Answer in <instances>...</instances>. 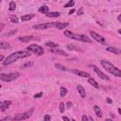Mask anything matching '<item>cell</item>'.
I'll use <instances>...</instances> for the list:
<instances>
[{
	"mask_svg": "<svg viewBox=\"0 0 121 121\" xmlns=\"http://www.w3.org/2000/svg\"><path fill=\"white\" fill-rule=\"evenodd\" d=\"M29 56H30V51H28V50L27 51L14 52V53L10 54L9 56H8L5 60H3V65H9V64L15 62L19 59H24V58H26V57H29Z\"/></svg>",
	"mask_w": 121,
	"mask_h": 121,
	"instance_id": "1",
	"label": "cell"
},
{
	"mask_svg": "<svg viewBox=\"0 0 121 121\" xmlns=\"http://www.w3.org/2000/svg\"><path fill=\"white\" fill-rule=\"evenodd\" d=\"M101 65L103 66L104 69H106V71H108L112 75H113V76H115L117 78H121V70L118 69L113 64H112L110 61L103 60H101Z\"/></svg>",
	"mask_w": 121,
	"mask_h": 121,
	"instance_id": "2",
	"label": "cell"
},
{
	"mask_svg": "<svg viewBox=\"0 0 121 121\" xmlns=\"http://www.w3.org/2000/svg\"><path fill=\"white\" fill-rule=\"evenodd\" d=\"M64 35L70 39L73 40H77V41H80V42H86V43H91V39L88 38L86 35L84 34H78V33H74L70 30H64Z\"/></svg>",
	"mask_w": 121,
	"mask_h": 121,
	"instance_id": "3",
	"label": "cell"
},
{
	"mask_svg": "<svg viewBox=\"0 0 121 121\" xmlns=\"http://www.w3.org/2000/svg\"><path fill=\"white\" fill-rule=\"evenodd\" d=\"M20 76V74L18 72H15V73H10V74H1L0 75V79L2 81H6V82H9V81H12L16 78H18Z\"/></svg>",
	"mask_w": 121,
	"mask_h": 121,
	"instance_id": "4",
	"label": "cell"
},
{
	"mask_svg": "<svg viewBox=\"0 0 121 121\" xmlns=\"http://www.w3.org/2000/svg\"><path fill=\"white\" fill-rule=\"evenodd\" d=\"M26 50H28V51H30L31 53H34L35 55H38V56H42V55H43V53H44L43 47H41L40 45H37V44L28 45V46L26 47Z\"/></svg>",
	"mask_w": 121,
	"mask_h": 121,
	"instance_id": "5",
	"label": "cell"
},
{
	"mask_svg": "<svg viewBox=\"0 0 121 121\" xmlns=\"http://www.w3.org/2000/svg\"><path fill=\"white\" fill-rule=\"evenodd\" d=\"M31 112H32V111H29V112H26L18 113V114H16V115L13 117V119H14V120H25V119H27V118L30 117Z\"/></svg>",
	"mask_w": 121,
	"mask_h": 121,
	"instance_id": "6",
	"label": "cell"
},
{
	"mask_svg": "<svg viewBox=\"0 0 121 121\" xmlns=\"http://www.w3.org/2000/svg\"><path fill=\"white\" fill-rule=\"evenodd\" d=\"M91 68H92V69H93V70L97 74V76H98L100 78L105 79V80H109V77H108V76H106V75H105L101 70H99L95 65H93V64H92V65H91Z\"/></svg>",
	"mask_w": 121,
	"mask_h": 121,
	"instance_id": "7",
	"label": "cell"
},
{
	"mask_svg": "<svg viewBox=\"0 0 121 121\" xmlns=\"http://www.w3.org/2000/svg\"><path fill=\"white\" fill-rule=\"evenodd\" d=\"M90 33H91V36H92V38H93L94 40H95V41L98 42L99 43H105V39H104L101 35L97 34L96 32H95V31H93V30H91Z\"/></svg>",
	"mask_w": 121,
	"mask_h": 121,
	"instance_id": "8",
	"label": "cell"
},
{
	"mask_svg": "<svg viewBox=\"0 0 121 121\" xmlns=\"http://www.w3.org/2000/svg\"><path fill=\"white\" fill-rule=\"evenodd\" d=\"M70 71L72 73L76 74L77 76H79V77H82V78H90V74L87 73V72H84V71H81V70H78V69H72Z\"/></svg>",
	"mask_w": 121,
	"mask_h": 121,
	"instance_id": "9",
	"label": "cell"
},
{
	"mask_svg": "<svg viewBox=\"0 0 121 121\" xmlns=\"http://www.w3.org/2000/svg\"><path fill=\"white\" fill-rule=\"evenodd\" d=\"M53 26V24H46V23H43V24H38V25H34L33 26V28L34 29H44V28H47L49 26Z\"/></svg>",
	"mask_w": 121,
	"mask_h": 121,
	"instance_id": "10",
	"label": "cell"
},
{
	"mask_svg": "<svg viewBox=\"0 0 121 121\" xmlns=\"http://www.w3.org/2000/svg\"><path fill=\"white\" fill-rule=\"evenodd\" d=\"M77 89H78V92L79 95H80L82 98H85V97H86V92H85L84 88H83L81 85H78Z\"/></svg>",
	"mask_w": 121,
	"mask_h": 121,
	"instance_id": "11",
	"label": "cell"
},
{
	"mask_svg": "<svg viewBox=\"0 0 121 121\" xmlns=\"http://www.w3.org/2000/svg\"><path fill=\"white\" fill-rule=\"evenodd\" d=\"M68 23H60V22H57L56 24H55V26H56V27L58 28V29H63V28H65L66 26H68Z\"/></svg>",
	"mask_w": 121,
	"mask_h": 121,
	"instance_id": "12",
	"label": "cell"
},
{
	"mask_svg": "<svg viewBox=\"0 0 121 121\" xmlns=\"http://www.w3.org/2000/svg\"><path fill=\"white\" fill-rule=\"evenodd\" d=\"M94 111H95V113L97 117H102L103 113H102V111L101 109L98 107V106H94Z\"/></svg>",
	"mask_w": 121,
	"mask_h": 121,
	"instance_id": "13",
	"label": "cell"
},
{
	"mask_svg": "<svg viewBox=\"0 0 121 121\" xmlns=\"http://www.w3.org/2000/svg\"><path fill=\"white\" fill-rule=\"evenodd\" d=\"M60 15V12H58V11L47 12V13L45 14V16H47V17H49V18H57V17H59Z\"/></svg>",
	"mask_w": 121,
	"mask_h": 121,
	"instance_id": "14",
	"label": "cell"
},
{
	"mask_svg": "<svg viewBox=\"0 0 121 121\" xmlns=\"http://www.w3.org/2000/svg\"><path fill=\"white\" fill-rule=\"evenodd\" d=\"M88 82H89L92 86H94L95 89H99V85H98V83H97L93 78H88Z\"/></svg>",
	"mask_w": 121,
	"mask_h": 121,
	"instance_id": "15",
	"label": "cell"
},
{
	"mask_svg": "<svg viewBox=\"0 0 121 121\" xmlns=\"http://www.w3.org/2000/svg\"><path fill=\"white\" fill-rule=\"evenodd\" d=\"M19 41L23 42V43H27L29 41H31L33 39V36H24V37H18Z\"/></svg>",
	"mask_w": 121,
	"mask_h": 121,
	"instance_id": "16",
	"label": "cell"
},
{
	"mask_svg": "<svg viewBox=\"0 0 121 121\" xmlns=\"http://www.w3.org/2000/svg\"><path fill=\"white\" fill-rule=\"evenodd\" d=\"M34 15L35 14H33V13H30V14H26V15H23L22 17H21V20L22 21H28V20H30V19H32L33 17H34Z\"/></svg>",
	"mask_w": 121,
	"mask_h": 121,
	"instance_id": "17",
	"label": "cell"
},
{
	"mask_svg": "<svg viewBox=\"0 0 121 121\" xmlns=\"http://www.w3.org/2000/svg\"><path fill=\"white\" fill-rule=\"evenodd\" d=\"M51 51H52L53 53H56V54H59V55L68 56V54H67V53H65L63 50H60V49H56V48H54V49H51Z\"/></svg>",
	"mask_w": 121,
	"mask_h": 121,
	"instance_id": "18",
	"label": "cell"
},
{
	"mask_svg": "<svg viewBox=\"0 0 121 121\" xmlns=\"http://www.w3.org/2000/svg\"><path fill=\"white\" fill-rule=\"evenodd\" d=\"M48 9H49V8H48L47 6H42V7L39 9V11L42 12V13H43V14H46L47 12H49Z\"/></svg>",
	"mask_w": 121,
	"mask_h": 121,
	"instance_id": "19",
	"label": "cell"
},
{
	"mask_svg": "<svg viewBox=\"0 0 121 121\" xmlns=\"http://www.w3.org/2000/svg\"><path fill=\"white\" fill-rule=\"evenodd\" d=\"M9 44L8 43H5V42H1L0 43V49H8L9 48Z\"/></svg>",
	"mask_w": 121,
	"mask_h": 121,
	"instance_id": "20",
	"label": "cell"
},
{
	"mask_svg": "<svg viewBox=\"0 0 121 121\" xmlns=\"http://www.w3.org/2000/svg\"><path fill=\"white\" fill-rule=\"evenodd\" d=\"M9 20H10V22H11V23H15V24L19 22V19H18V17H17L16 15H13V14H12V15H10V18H9Z\"/></svg>",
	"mask_w": 121,
	"mask_h": 121,
	"instance_id": "21",
	"label": "cell"
},
{
	"mask_svg": "<svg viewBox=\"0 0 121 121\" xmlns=\"http://www.w3.org/2000/svg\"><path fill=\"white\" fill-rule=\"evenodd\" d=\"M107 51L112 52V53H114V54H119V53H120V51H119L118 49L114 48V47H107Z\"/></svg>",
	"mask_w": 121,
	"mask_h": 121,
	"instance_id": "22",
	"label": "cell"
},
{
	"mask_svg": "<svg viewBox=\"0 0 121 121\" xmlns=\"http://www.w3.org/2000/svg\"><path fill=\"white\" fill-rule=\"evenodd\" d=\"M33 65V62L32 61H27L26 63H24L22 66H21V69H25V68H27V67H30Z\"/></svg>",
	"mask_w": 121,
	"mask_h": 121,
	"instance_id": "23",
	"label": "cell"
},
{
	"mask_svg": "<svg viewBox=\"0 0 121 121\" xmlns=\"http://www.w3.org/2000/svg\"><path fill=\"white\" fill-rule=\"evenodd\" d=\"M67 89L65 88V87H60V96L61 97H63V96H65L66 95V94H67Z\"/></svg>",
	"mask_w": 121,
	"mask_h": 121,
	"instance_id": "24",
	"label": "cell"
},
{
	"mask_svg": "<svg viewBox=\"0 0 121 121\" xmlns=\"http://www.w3.org/2000/svg\"><path fill=\"white\" fill-rule=\"evenodd\" d=\"M15 9H16V4H15V2H14V1H11V2L9 3V9L10 11H12V10H14Z\"/></svg>",
	"mask_w": 121,
	"mask_h": 121,
	"instance_id": "25",
	"label": "cell"
},
{
	"mask_svg": "<svg viewBox=\"0 0 121 121\" xmlns=\"http://www.w3.org/2000/svg\"><path fill=\"white\" fill-rule=\"evenodd\" d=\"M45 45H46V46H48V47H53V48L58 47V43H52V42L45 43Z\"/></svg>",
	"mask_w": 121,
	"mask_h": 121,
	"instance_id": "26",
	"label": "cell"
},
{
	"mask_svg": "<svg viewBox=\"0 0 121 121\" xmlns=\"http://www.w3.org/2000/svg\"><path fill=\"white\" fill-rule=\"evenodd\" d=\"M55 67H56L57 69H59V70H62V71H66V70H67L66 67H64L63 65H61V64H60V63H56V64H55Z\"/></svg>",
	"mask_w": 121,
	"mask_h": 121,
	"instance_id": "27",
	"label": "cell"
},
{
	"mask_svg": "<svg viewBox=\"0 0 121 121\" xmlns=\"http://www.w3.org/2000/svg\"><path fill=\"white\" fill-rule=\"evenodd\" d=\"M75 5V1L74 0H70L69 2H67L65 5H64V8H70V7H73Z\"/></svg>",
	"mask_w": 121,
	"mask_h": 121,
	"instance_id": "28",
	"label": "cell"
},
{
	"mask_svg": "<svg viewBox=\"0 0 121 121\" xmlns=\"http://www.w3.org/2000/svg\"><path fill=\"white\" fill-rule=\"evenodd\" d=\"M6 109H7V107L5 106L4 101H1V102H0V110H1L2 112H5V111H6Z\"/></svg>",
	"mask_w": 121,
	"mask_h": 121,
	"instance_id": "29",
	"label": "cell"
},
{
	"mask_svg": "<svg viewBox=\"0 0 121 121\" xmlns=\"http://www.w3.org/2000/svg\"><path fill=\"white\" fill-rule=\"evenodd\" d=\"M64 108H65V106H64V104L62 103V102H60V112L62 113L63 112H64Z\"/></svg>",
	"mask_w": 121,
	"mask_h": 121,
	"instance_id": "30",
	"label": "cell"
},
{
	"mask_svg": "<svg viewBox=\"0 0 121 121\" xmlns=\"http://www.w3.org/2000/svg\"><path fill=\"white\" fill-rule=\"evenodd\" d=\"M4 104H5V106L7 107V109L9 107V105H11V101L10 100H5L4 101Z\"/></svg>",
	"mask_w": 121,
	"mask_h": 121,
	"instance_id": "31",
	"label": "cell"
},
{
	"mask_svg": "<svg viewBox=\"0 0 121 121\" xmlns=\"http://www.w3.org/2000/svg\"><path fill=\"white\" fill-rule=\"evenodd\" d=\"M43 119H44V121H49V120L51 119V116H50L49 114H46V115H44Z\"/></svg>",
	"mask_w": 121,
	"mask_h": 121,
	"instance_id": "32",
	"label": "cell"
},
{
	"mask_svg": "<svg viewBox=\"0 0 121 121\" xmlns=\"http://www.w3.org/2000/svg\"><path fill=\"white\" fill-rule=\"evenodd\" d=\"M82 13H83V8H80V9L78 10L77 14H78V15H82Z\"/></svg>",
	"mask_w": 121,
	"mask_h": 121,
	"instance_id": "33",
	"label": "cell"
},
{
	"mask_svg": "<svg viewBox=\"0 0 121 121\" xmlns=\"http://www.w3.org/2000/svg\"><path fill=\"white\" fill-rule=\"evenodd\" d=\"M42 96H43V93H39V94L34 95V98H39V97H42Z\"/></svg>",
	"mask_w": 121,
	"mask_h": 121,
	"instance_id": "34",
	"label": "cell"
},
{
	"mask_svg": "<svg viewBox=\"0 0 121 121\" xmlns=\"http://www.w3.org/2000/svg\"><path fill=\"white\" fill-rule=\"evenodd\" d=\"M71 106H72V102H71V101H68V102L66 103V107L69 109V108H71Z\"/></svg>",
	"mask_w": 121,
	"mask_h": 121,
	"instance_id": "35",
	"label": "cell"
},
{
	"mask_svg": "<svg viewBox=\"0 0 121 121\" xmlns=\"http://www.w3.org/2000/svg\"><path fill=\"white\" fill-rule=\"evenodd\" d=\"M82 120H84V121H88L89 118H88L86 115H83V116H82Z\"/></svg>",
	"mask_w": 121,
	"mask_h": 121,
	"instance_id": "36",
	"label": "cell"
},
{
	"mask_svg": "<svg viewBox=\"0 0 121 121\" xmlns=\"http://www.w3.org/2000/svg\"><path fill=\"white\" fill-rule=\"evenodd\" d=\"M62 120H65V121H69V118L67 116H62Z\"/></svg>",
	"mask_w": 121,
	"mask_h": 121,
	"instance_id": "37",
	"label": "cell"
},
{
	"mask_svg": "<svg viewBox=\"0 0 121 121\" xmlns=\"http://www.w3.org/2000/svg\"><path fill=\"white\" fill-rule=\"evenodd\" d=\"M75 12V9H71L70 11H69V14H72V13H74Z\"/></svg>",
	"mask_w": 121,
	"mask_h": 121,
	"instance_id": "38",
	"label": "cell"
},
{
	"mask_svg": "<svg viewBox=\"0 0 121 121\" xmlns=\"http://www.w3.org/2000/svg\"><path fill=\"white\" fill-rule=\"evenodd\" d=\"M117 20H118V21L121 23V14H120V15H118V17H117Z\"/></svg>",
	"mask_w": 121,
	"mask_h": 121,
	"instance_id": "39",
	"label": "cell"
},
{
	"mask_svg": "<svg viewBox=\"0 0 121 121\" xmlns=\"http://www.w3.org/2000/svg\"><path fill=\"white\" fill-rule=\"evenodd\" d=\"M107 102H108V103H112V99H110V98H107Z\"/></svg>",
	"mask_w": 121,
	"mask_h": 121,
	"instance_id": "40",
	"label": "cell"
},
{
	"mask_svg": "<svg viewBox=\"0 0 121 121\" xmlns=\"http://www.w3.org/2000/svg\"><path fill=\"white\" fill-rule=\"evenodd\" d=\"M4 60V56L1 55V56H0V60Z\"/></svg>",
	"mask_w": 121,
	"mask_h": 121,
	"instance_id": "41",
	"label": "cell"
},
{
	"mask_svg": "<svg viewBox=\"0 0 121 121\" xmlns=\"http://www.w3.org/2000/svg\"><path fill=\"white\" fill-rule=\"evenodd\" d=\"M117 111H118L119 114H121V109H120V108H118V109H117Z\"/></svg>",
	"mask_w": 121,
	"mask_h": 121,
	"instance_id": "42",
	"label": "cell"
},
{
	"mask_svg": "<svg viewBox=\"0 0 121 121\" xmlns=\"http://www.w3.org/2000/svg\"><path fill=\"white\" fill-rule=\"evenodd\" d=\"M118 33H119V34H121V29H118Z\"/></svg>",
	"mask_w": 121,
	"mask_h": 121,
	"instance_id": "43",
	"label": "cell"
},
{
	"mask_svg": "<svg viewBox=\"0 0 121 121\" xmlns=\"http://www.w3.org/2000/svg\"><path fill=\"white\" fill-rule=\"evenodd\" d=\"M120 54H121V50H120Z\"/></svg>",
	"mask_w": 121,
	"mask_h": 121,
	"instance_id": "44",
	"label": "cell"
},
{
	"mask_svg": "<svg viewBox=\"0 0 121 121\" xmlns=\"http://www.w3.org/2000/svg\"><path fill=\"white\" fill-rule=\"evenodd\" d=\"M46 1H48V0H46Z\"/></svg>",
	"mask_w": 121,
	"mask_h": 121,
	"instance_id": "45",
	"label": "cell"
},
{
	"mask_svg": "<svg viewBox=\"0 0 121 121\" xmlns=\"http://www.w3.org/2000/svg\"><path fill=\"white\" fill-rule=\"evenodd\" d=\"M108 1H110V0H108Z\"/></svg>",
	"mask_w": 121,
	"mask_h": 121,
	"instance_id": "46",
	"label": "cell"
}]
</instances>
